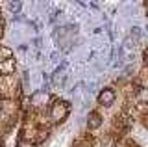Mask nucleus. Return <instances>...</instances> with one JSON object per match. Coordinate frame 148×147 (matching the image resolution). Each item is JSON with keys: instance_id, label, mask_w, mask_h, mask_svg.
Returning <instances> with one entry per match:
<instances>
[{"instance_id": "nucleus-3", "label": "nucleus", "mask_w": 148, "mask_h": 147, "mask_svg": "<svg viewBox=\"0 0 148 147\" xmlns=\"http://www.w3.org/2000/svg\"><path fill=\"white\" fill-rule=\"evenodd\" d=\"M115 101H117V91L113 88H104V89H100L96 103H98L100 106H104V108H109V106L115 104Z\"/></svg>"}, {"instance_id": "nucleus-7", "label": "nucleus", "mask_w": 148, "mask_h": 147, "mask_svg": "<svg viewBox=\"0 0 148 147\" xmlns=\"http://www.w3.org/2000/svg\"><path fill=\"white\" fill-rule=\"evenodd\" d=\"M2 35H4V24H2V21H0V39H2Z\"/></svg>"}, {"instance_id": "nucleus-8", "label": "nucleus", "mask_w": 148, "mask_h": 147, "mask_svg": "<svg viewBox=\"0 0 148 147\" xmlns=\"http://www.w3.org/2000/svg\"><path fill=\"white\" fill-rule=\"evenodd\" d=\"M145 62H146V65H148V50L145 52Z\"/></svg>"}, {"instance_id": "nucleus-6", "label": "nucleus", "mask_w": 148, "mask_h": 147, "mask_svg": "<svg viewBox=\"0 0 148 147\" xmlns=\"http://www.w3.org/2000/svg\"><path fill=\"white\" fill-rule=\"evenodd\" d=\"M17 147H35V144H34V141H30V140H21Z\"/></svg>"}, {"instance_id": "nucleus-5", "label": "nucleus", "mask_w": 148, "mask_h": 147, "mask_svg": "<svg viewBox=\"0 0 148 147\" xmlns=\"http://www.w3.org/2000/svg\"><path fill=\"white\" fill-rule=\"evenodd\" d=\"M135 101L139 104H148V84H141L135 88Z\"/></svg>"}, {"instance_id": "nucleus-2", "label": "nucleus", "mask_w": 148, "mask_h": 147, "mask_svg": "<svg viewBox=\"0 0 148 147\" xmlns=\"http://www.w3.org/2000/svg\"><path fill=\"white\" fill-rule=\"evenodd\" d=\"M48 103H50V95L46 93L45 89H37V91H34V93L30 95V106H34L37 110L46 108Z\"/></svg>"}, {"instance_id": "nucleus-1", "label": "nucleus", "mask_w": 148, "mask_h": 147, "mask_svg": "<svg viewBox=\"0 0 148 147\" xmlns=\"http://www.w3.org/2000/svg\"><path fill=\"white\" fill-rule=\"evenodd\" d=\"M71 114V104L67 101H54L48 106V119L50 123H63Z\"/></svg>"}, {"instance_id": "nucleus-4", "label": "nucleus", "mask_w": 148, "mask_h": 147, "mask_svg": "<svg viewBox=\"0 0 148 147\" xmlns=\"http://www.w3.org/2000/svg\"><path fill=\"white\" fill-rule=\"evenodd\" d=\"M85 125H87V130H98V128L104 125V117H102L100 114L96 112V110H92V112L87 114Z\"/></svg>"}]
</instances>
